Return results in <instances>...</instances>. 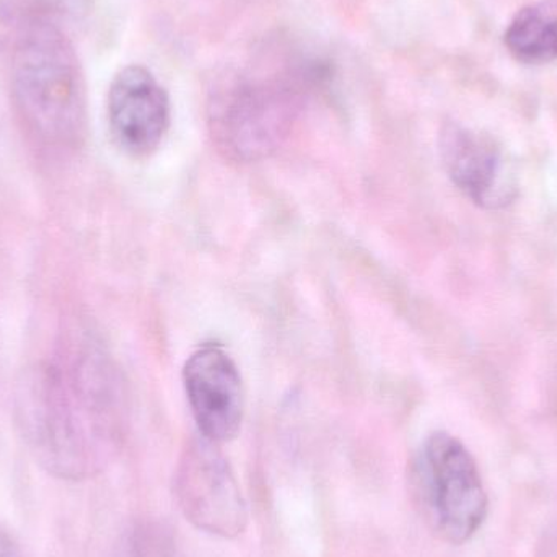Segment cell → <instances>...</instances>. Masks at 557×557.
<instances>
[{
	"label": "cell",
	"instance_id": "obj_1",
	"mask_svg": "<svg viewBox=\"0 0 557 557\" xmlns=\"http://www.w3.org/2000/svg\"><path fill=\"white\" fill-rule=\"evenodd\" d=\"M127 412L116 363L81 330L67 331L54 352L29 366L16 385L23 438L59 480L84 481L107 470L123 447Z\"/></svg>",
	"mask_w": 557,
	"mask_h": 557
},
{
	"label": "cell",
	"instance_id": "obj_2",
	"mask_svg": "<svg viewBox=\"0 0 557 557\" xmlns=\"http://www.w3.org/2000/svg\"><path fill=\"white\" fill-rule=\"evenodd\" d=\"M324 64L297 51L222 72L209 91V129L228 159L255 162L287 139L311 95L324 84Z\"/></svg>",
	"mask_w": 557,
	"mask_h": 557
},
{
	"label": "cell",
	"instance_id": "obj_3",
	"mask_svg": "<svg viewBox=\"0 0 557 557\" xmlns=\"http://www.w3.org/2000/svg\"><path fill=\"white\" fill-rule=\"evenodd\" d=\"M12 88L23 121L41 143L74 149L84 140V69L67 36L49 20L23 26L13 52Z\"/></svg>",
	"mask_w": 557,
	"mask_h": 557
},
{
	"label": "cell",
	"instance_id": "obj_4",
	"mask_svg": "<svg viewBox=\"0 0 557 557\" xmlns=\"http://www.w3.org/2000/svg\"><path fill=\"white\" fill-rule=\"evenodd\" d=\"M416 497L432 529L460 545L476 535L487 516V494L476 461L447 432L425 438L416 457Z\"/></svg>",
	"mask_w": 557,
	"mask_h": 557
},
{
	"label": "cell",
	"instance_id": "obj_5",
	"mask_svg": "<svg viewBox=\"0 0 557 557\" xmlns=\"http://www.w3.org/2000/svg\"><path fill=\"white\" fill-rule=\"evenodd\" d=\"M175 496L191 525L219 539H237L248 525V506L218 444L191 442L175 474Z\"/></svg>",
	"mask_w": 557,
	"mask_h": 557
},
{
	"label": "cell",
	"instance_id": "obj_6",
	"mask_svg": "<svg viewBox=\"0 0 557 557\" xmlns=\"http://www.w3.org/2000/svg\"><path fill=\"white\" fill-rule=\"evenodd\" d=\"M183 383L202 437L212 444L237 437L244 422L245 389L232 357L221 347L196 350L186 360Z\"/></svg>",
	"mask_w": 557,
	"mask_h": 557
},
{
	"label": "cell",
	"instance_id": "obj_7",
	"mask_svg": "<svg viewBox=\"0 0 557 557\" xmlns=\"http://www.w3.org/2000/svg\"><path fill=\"white\" fill-rule=\"evenodd\" d=\"M108 126L117 149L143 159L159 149L170 127V98L143 65H126L108 91Z\"/></svg>",
	"mask_w": 557,
	"mask_h": 557
},
{
	"label": "cell",
	"instance_id": "obj_8",
	"mask_svg": "<svg viewBox=\"0 0 557 557\" xmlns=\"http://www.w3.org/2000/svg\"><path fill=\"white\" fill-rule=\"evenodd\" d=\"M441 153L454 185L480 208H504L516 198V175L493 137L450 123L441 134Z\"/></svg>",
	"mask_w": 557,
	"mask_h": 557
},
{
	"label": "cell",
	"instance_id": "obj_9",
	"mask_svg": "<svg viewBox=\"0 0 557 557\" xmlns=\"http://www.w3.org/2000/svg\"><path fill=\"white\" fill-rule=\"evenodd\" d=\"M504 42L513 59L529 65L557 59V0H536L517 12Z\"/></svg>",
	"mask_w": 557,
	"mask_h": 557
},
{
	"label": "cell",
	"instance_id": "obj_10",
	"mask_svg": "<svg viewBox=\"0 0 557 557\" xmlns=\"http://www.w3.org/2000/svg\"><path fill=\"white\" fill-rule=\"evenodd\" d=\"M46 15L67 22L84 20L91 12V0H33Z\"/></svg>",
	"mask_w": 557,
	"mask_h": 557
},
{
	"label": "cell",
	"instance_id": "obj_11",
	"mask_svg": "<svg viewBox=\"0 0 557 557\" xmlns=\"http://www.w3.org/2000/svg\"><path fill=\"white\" fill-rule=\"evenodd\" d=\"M0 557H23L9 533L0 527Z\"/></svg>",
	"mask_w": 557,
	"mask_h": 557
},
{
	"label": "cell",
	"instance_id": "obj_12",
	"mask_svg": "<svg viewBox=\"0 0 557 557\" xmlns=\"http://www.w3.org/2000/svg\"><path fill=\"white\" fill-rule=\"evenodd\" d=\"M9 9H7L5 0H0V49H2L3 46H5L7 39H9Z\"/></svg>",
	"mask_w": 557,
	"mask_h": 557
}]
</instances>
